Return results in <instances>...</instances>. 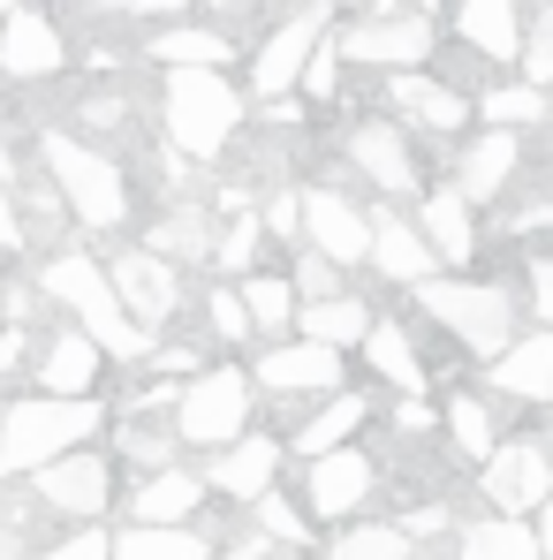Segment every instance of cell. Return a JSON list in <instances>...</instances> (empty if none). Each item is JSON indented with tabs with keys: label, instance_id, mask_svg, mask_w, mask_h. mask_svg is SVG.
<instances>
[{
	"label": "cell",
	"instance_id": "6da1fadb",
	"mask_svg": "<svg viewBox=\"0 0 553 560\" xmlns=\"http://www.w3.org/2000/svg\"><path fill=\"white\" fill-rule=\"evenodd\" d=\"M99 432V401L92 394H23L0 417V477H38L46 463L77 455Z\"/></svg>",
	"mask_w": 553,
	"mask_h": 560
},
{
	"label": "cell",
	"instance_id": "7a4b0ae2",
	"mask_svg": "<svg viewBox=\"0 0 553 560\" xmlns=\"http://www.w3.org/2000/svg\"><path fill=\"white\" fill-rule=\"evenodd\" d=\"M38 288H46L54 303H69V311H77V326L92 334V341L106 349V357H122V364L152 357V334H145V326L129 318L122 288H114V273H106L99 258H84V250H61V258H46Z\"/></svg>",
	"mask_w": 553,
	"mask_h": 560
},
{
	"label": "cell",
	"instance_id": "3957f363",
	"mask_svg": "<svg viewBox=\"0 0 553 560\" xmlns=\"http://www.w3.org/2000/svg\"><path fill=\"white\" fill-rule=\"evenodd\" d=\"M160 121H168V144H175V152L220 160V144L243 129V92H235L220 69H168Z\"/></svg>",
	"mask_w": 553,
	"mask_h": 560
},
{
	"label": "cell",
	"instance_id": "277c9868",
	"mask_svg": "<svg viewBox=\"0 0 553 560\" xmlns=\"http://www.w3.org/2000/svg\"><path fill=\"white\" fill-rule=\"evenodd\" d=\"M38 160H46V175H54V189H61V205H69L84 228H122V220H129V183H122V167H114L99 144L54 129V137L38 144Z\"/></svg>",
	"mask_w": 553,
	"mask_h": 560
},
{
	"label": "cell",
	"instance_id": "5b68a950",
	"mask_svg": "<svg viewBox=\"0 0 553 560\" xmlns=\"http://www.w3.org/2000/svg\"><path fill=\"white\" fill-rule=\"evenodd\" d=\"M417 303L456 334L470 357H508V349L523 341V334H516V303H508V288H493V280H425Z\"/></svg>",
	"mask_w": 553,
	"mask_h": 560
},
{
	"label": "cell",
	"instance_id": "8992f818",
	"mask_svg": "<svg viewBox=\"0 0 553 560\" xmlns=\"http://www.w3.org/2000/svg\"><path fill=\"white\" fill-rule=\"evenodd\" d=\"M243 424H251V378L235 372V364L197 372L183 386V401H175V432H183L189 447H235Z\"/></svg>",
	"mask_w": 553,
	"mask_h": 560
},
{
	"label": "cell",
	"instance_id": "52a82bcc",
	"mask_svg": "<svg viewBox=\"0 0 553 560\" xmlns=\"http://www.w3.org/2000/svg\"><path fill=\"white\" fill-rule=\"evenodd\" d=\"M342 54L357 61V69H425L433 61V23L417 15V8H379L365 23H349L342 31Z\"/></svg>",
	"mask_w": 553,
	"mask_h": 560
},
{
	"label": "cell",
	"instance_id": "ba28073f",
	"mask_svg": "<svg viewBox=\"0 0 553 560\" xmlns=\"http://www.w3.org/2000/svg\"><path fill=\"white\" fill-rule=\"evenodd\" d=\"M326 31H334V8L326 0H303L288 23H280L274 38L258 46V69H251V84H258V98H280L303 84V69L319 61V46H326Z\"/></svg>",
	"mask_w": 553,
	"mask_h": 560
},
{
	"label": "cell",
	"instance_id": "9c48e42d",
	"mask_svg": "<svg viewBox=\"0 0 553 560\" xmlns=\"http://www.w3.org/2000/svg\"><path fill=\"white\" fill-rule=\"evenodd\" d=\"M485 500H493V515H539L553 500V455L539 440H508V447H493V463H485Z\"/></svg>",
	"mask_w": 553,
	"mask_h": 560
},
{
	"label": "cell",
	"instance_id": "30bf717a",
	"mask_svg": "<svg viewBox=\"0 0 553 560\" xmlns=\"http://www.w3.org/2000/svg\"><path fill=\"white\" fill-rule=\"evenodd\" d=\"M31 492H38L54 515H69V523H99V515H106V500H114V469H106V455L77 447V455H61V463L38 469V477H31Z\"/></svg>",
	"mask_w": 553,
	"mask_h": 560
},
{
	"label": "cell",
	"instance_id": "8fae6325",
	"mask_svg": "<svg viewBox=\"0 0 553 560\" xmlns=\"http://www.w3.org/2000/svg\"><path fill=\"white\" fill-rule=\"evenodd\" d=\"M114 288H122V303H129V318L152 334V326H168L175 311H183V280H175V266L160 258V250H122L114 266Z\"/></svg>",
	"mask_w": 553,
	"mask_h": 560
},
{
	"label": "cell",
	"instance_id": "7c38bea8",
	"mask_svg": "<svg viewBox=\"0 0 553 560\" xmlns=\"http://www.w3.org/2000/svg\"><path fill=\"white\" fill-rule=\"evenodd\" d=\"M303 235H311V250H326L334 266L371 258V212H357L342 189H303Z\"/></svg>",
	"mask_w": 553,
	"mask_h": 560
},
{
	"label": "cell",
	"instance_id": "4fadbf2b",
	"mask_svg": "<svg viewBox=\"0 0 553 560\" xmlns=\"http://www.w3.org/2000/svg\"><path fill=\"white\" fill-rule=\"evenodd\" d=\"M371 266H379L387 280H402V288H425L433 266H440V250L425 243L417 220H402V212H371Z\"/></svg>",
	"mask_w": 553,
	"mask_h": 560
},
{
	"label": "cell",
	"instance_id": "5bb4252c",
	"mask_svg": "<svg viewBox=\"0 0 553 560\" xmlns=\"http://www.w3.org/2000/svg\"><path fill=\"white\" fill-rule=\"evenodd\" d=\"M258 386H274V394H334L342 386V349H326V341H274L266 349V364H258Z\"/></svg>",
	"mask_w": 553,
	"mask_h": 560
},
{
	"label": "cell",
	"instance_id": "9a60e30c",
	"mask_svg": "<svg viewBox=\"0 0 553 560\" xmlns=\"http://www.w3.org/2000/svg\"><path fill=\"white\" fill-rule=\"evenodd\" d=\"M349 160H357V175H371L387 197H410V189H417V160H410V144H402L394 121H357V129H349Z\"/></svg>",
	"mask_w": 553,
	"mask_h": 560
},
{
	"label": "cell",
	"instance_id": "2e32d148",
	"mask_svg": "<svg viewBox=\"0 0 553 560\" xmlns=\"http://www.w3.org/2000/svg\"><path fill=\"white\" fill-rule=\"evenodd\" d=\"M61 54H69V46H61V31H54V15H38V8H23V15L0 23V69L23 77V84H31V77H54Z\"/></svg>",
	"mask_w": 553,
	"mask_h": 560
},
{
	"label": "cell",
	"instance_id": "e0dca14e",
	"mask_svg": "<svg viewBox=\"0 0 553 560\" xmlns=\"http://www.w3.org/2000/svg\"><path fill=\"white\" fill-rule=\"evenodd\" d=\"M371 455L365 447H334V455H319L311 463V515H357L371 492Z\"/></svg>",
	"mask_w": 553,
	"mask_h": 560
},
{
	"label": "cell",
	"instance_id": "ac0fdd59",
	"mask_svg": "<svg viewBox=\"0 0 553 560\" xmlns=\"http://www.w3.org/2000/svg\"><path fill=\"white\" fill-rule=\"evenodd\" d=\"M274 477H280V440H235V447H220L212 469H205V485L228 492V500H266Z\"/></svg>",
	"mask_w": 553,
	"mask_h": 560
},
{
	"label": "cell",
	"instance_id": "d6986e66",
	"mask_svg": "<svg viewBox=\"0 0 553 560\" xmlns=\"http://www.w3.org/2000/svg\"><path fill=\"white\" fill-rule=\"evenodd\" d=\"M456 31L470 38V54H485V61H523V15H516V0H462Z\"/></svg>",
	"mask_w": 553,
	"mask_h": 560
},
{
	"label": "cell",
	"instance_id": "ffe728a7",
	"mask_svg": "<svg viewBox=\"0 0 553 560\" xmlns=\"http://www.w3.org/2000/svg\"><path fill=\"white\" fill-rule=\"evenodd\" d=\"M99 357H106V349H99L84 326H77V334H54V341L38 349V386H46V394H92Z\"/></svg>",
	"mask_w": 553,
	"mask_h": 560
},
{
	"label": "cell",
	"instance_id": "44dd1931",
	"mask_svg": "<svg viewBox=\"0 0 553 560\" xmlns=\"http://www.w3.org/2000/svg\"><path fill=\"white\" fill-rule=\"evenodd\" d=\"M493 386L516 401H553V334H523L508 357H493Z\"/></svg>",
	"mask_w": 553,
	"mask_h": 560
},
{
	"label": "cell",
	"instance_id": "7402d4cb",
	"mask_svg": "<svg viewBox=\"0 0 553 560\" xmlns=\"http://www.w3.org/2000/svg\"><path fill=\"white\" fill-rule=\"evenodd\" d=\"M417 220H425V243L440 250V266H470L477 258V228H470V197L462 189H433Z\"/></svg>",
	"mask_w": 553,
	"mask_h": 560
},
{
	"label": "cell",
	"instance_id": "603a6c76",
	"mask_svg": "<svg viewBox=\"0 0 553 560\" xmlns=\"http://www.w3.org/2000/svg\"><path fill=\"white\" fill-rule=\"evenodd\" d=\"M387 98H394L402 114H417L425 129H462V121H470V98H462L456 84H440V77H417V69H402V77L387 84Z\"/></svg>",
	"mask_w": 553,
	"mask_h": 560
},
{
	"label": "cell",
	"instance_id": "cb8c5ba5",
	"mask_svg": "<svg viewBox=\"0 0 553 560\" xmlns=\"http://www.w3.org/2000/svg\"><path fill=\"white\" fill-rule=\"evenodd\" d=\"M516 160H523L516 129H485V137L456 160V189H462V197H493V189L516 175Z\"/></svg>",
	"mask_w": 553,
	"mask_h": 560
},
{
	"label": "cell",
	"instance_id": "d4e9b609",
	"mask_svg": "<svg viewBox=\"0 0 553 560\" xmlns=\"http://www.w3.org/2000/svg\"><path fill=\"white\" fill-rule=\"evenodd\" d=\"M114 560H212V538L189 523H129L114 538Z\"/></svg>",
	"mask_w": 553,
	"mask_h": 560
},
{
	"label": "cell",
	"instance_id": "484cf974",
	"mask_svg": "<svg viewBox=\"0 0 553 560\" xmlns=\"http://www.w3.org/2000/svg\"><path fill=\"white\" fill-rule=\"evenodd\" d=\"M456 560H546V546H539V530H531V523L493 515V523H470V530H462Z\"/></svg>",
	"mask_w": 553,
	"mask_h": 560
},
{
	"label": "cell",
	"instance_id": "4316f807",
	"mask_svg": "<svg viewBox=\"0 0 553 560\" xmlns=\"http://www.w3.org/2000/svg\"><path fill=\"white\" fill-rule=\"evenodd\" d=\"M371 326H379V318H371L357 295H326V303H303V341H326V349H349V341H357V349H365Z\"/></svg>",
	"mask_w": 553,
	"mask_h": 560
},
{
	"label": "cell",
	"instance_id": "83f0119b",
	"mask_svg": "<svg viewBox=\"0 0 553 560\" xmlns=\"http://www.w3.org/2000/svg\"><path fill=\"white\" fill-rule=\"evenodd\" d=\"M365 409H371L365 394H334V401H326V409H319L311 424H296V455H303V463H319V455L349 447V432L365 424Z\"/></svg>",
	"mask_w": 553,
	"mask_h": 560
},
{
	"label": "cell",
	"instance_id": "f1b7e54d",
	"mask_svg": "<svg viewBox=\"0 0 553 560\" xmlns=\"http://www.w3.org/2000/svg\"><path fill=\"white\" fill-rule=\"evenodd\" d=\"M205 492H212L205 477H189V469L168 463L160 477H152V485H145V492H137V523H189Z\"/></svg>",
	"mask_w": 553,
	"mask_h": 560
},
{
	"label": "cell",
	"instance_id": "f546056e",
	"mask_svg": "<svg viewBox=\"0 0 553 560\" xmlns=\"http://www.w3.org/2000/svg\"><path fill=\"white\" fill-rule=\"evenodd\" d=\"M228 38L220 31H205V23H168L160 38H152V61H168V69H228Z\"/></svg>",
	"mask_w": 553,
	"mask_h": 560
},
{
	"label": "cell",
	"instance_id": "4dcf8cb0",
	"mask_svg": "<svg viewBox=\"0 0 553 560\" xmlns=\"http://www.w3.org/2000/svg\"><path fill=\"white\" fill-rule=\"evenodd\" d=\"M152 250L160 258H220V235L197 205H175L168 220H152Z\"/></svg>",
	"mask_w": 553,
	"mask_h": 560
},
{
	"label": "cell",
	"instance_id": "1f68e13d",
	"mask_svg": "<svg viewBox=\"0 0 553 560\" xmlns=\"http://www.w3.org/2000/svg\"><path fill=\"white\" fill-rule=\"evenodd\" d=\"M365 357H371V372L379 378H394L402 394H425V364H417V341L402 334V326H371V341H365Z\"/></svg>",
	"mask_w": 553,
	"mask_h": 560
},
{
	"label": "cell",
	"instance_id": "d6a6232c",
	"mask_svg": "<svg viewBox=\"0 0 553 560\" xmlns=\"http://www.w3.org/2000/svg\"><path fill=\"white\" fill-rule=\"evenodd\" d=\"M243 303H251L258 334H288V318H296V280L288 273H243Z\"/></svg>",
	"mask_w": 553,
	"mask_h": 560
},
{
	"label": "cell",
	"instance_id": "836d02e7",
	"mask_svg": "<svg viewBox=\"0 0 553 560\" xmlns=\"http://www.w3.org/2000/svg\"><path fill=\"white\" fill-rule=\"evenodd\" d=\"M326 560H410V530L402 523H357L326 546Z\"/></svg>",
	"mask_w": 553,
	"mask_h": 560
},
{
	"label": "cell",
	"instance_id": "e575fe53",
	"mask_svg": "<svg viewBox=\"0 0 553 560\" xmlns=\"http://www.w3.org/2000/svg\"><path fill=\"white\" fill-rule=\"evenodd\" d=\"M477 114L493 121V129H523V121H553V98L539 84H500V92L477 98Z\"/></svg>",
	"mask_w": 553,
	"mask_h": 560
},
{
	"label": "cell",
	"instance_id": "d590c367",
	"mask_svg": "<svg viewBox=\"0 0 553 560\" xmlns=\"http://www.w3.org/2000/svg\"><path fill=\"white\" fill-rule=\"evenodd\" d=\"M448 432H456V447L470 463H493V417H485L477 394H456V401H448Z\"/></svg>",
	"mask_w": 553,
	"mask_h": 560
},
{
	"label": "cell",
	"instance_id": "8d00e7d4",
	"mask_svg": "<svg viewBox=\"0 0 553 560\" xmlns=\"http://www.w3.org/2000/svg\"><path fill=\"white\" fill-rule=\"evenodd\" d=\"M523 84H539V92L553 84V0L523 23Z\"/></svg>",
	"mask_w": 553,
	"mask_h": 560
},
{
	"label": "cell",
	"instance_id": "74e56055",
	"mask_svg": "<svg viewBox=\"0 0 553 560\" xmlns=\"http://www.w3.org/2000/svg\"><path fill=\"white\" fill-rule=\"evenodd\" d=\"M258 530H266L274 546H303V538H311V523H303V515H296V500H280V492L258 500Z\"/></svg>",
	"mask_w": 553,
	"mask_h": 560
},
{
	"label": "cell",
	"instance_id": "f35d334b",
	"mask_svg": "<svg viewBox=\"0 0 553 560\" xmlns=\"http://www.w3.org/2000/svg\"><path fill=\"white\" fill-rule=\"evenodd\" d=\"M212 334H220V341H243V334H258V318H251V303H243L235 288H212Z\"/></svg>",
	"mask_w": 553,
	"mask_h": 560
},
{
	"label": "cell",
	"instance_id": "ab89813d",
	"mask_svg": "<svg viewBox=\"0 0 553 560\" xmlns=\"http://www.w3.org/2000/svg\"><path fill=\"white\" fill-rule=\"evenodd\" d=\"M38 560H114V538H106L99 523H84L77 538H61V546H46Z\"/></svg>",
	"mask_w": 553,
	"mask_h": 560
},
{
	"label": "cell",
	"instance_id": "60d3db41",
	"mask_svg": "<svg viewBox=\"0 0 553 560\" xmlns=\"http://www.w3.org/2000/svg\"><path fill=\"white\" fill-rule=\"evenodd\" d=\"M288 280H296V295H303V303H326V295H334V258H326V250H311Z\"/></svg>",
	"mask_w": 553,
	"mask_h": 560
},
{
	"label": "cell",
	"instance_id": "b9f144b4",
	"mask_svg": "<svg viewBox=\"0 0 553 560\" xmlns=\"http://www.w3.org/2000/svg\"><path fill=\"white\" fill-rule=\"evenodd\" d=\"M342 61H349V54H342V38H326V46H319V61L303 69V92H311V98H334V69H342Z\"/></svg>",
	"mask_w": 553,
	"mask_h": 560
},
{
	"label": "cell",
	"instance_id": "7bdbcfd3",
	"mask_svg": "<svg viewBox=\"0 0 553 560\" xmlns=\"http://www.w3.org/2000/svg\"><path fill=\"white\" fill-rule=\"evenodd\" d=\"M251 258H258V220H235V228L220 235V266L235 273V266H251Z\"/></svg>",
	"mask_w": 553,
	"mask_h": 560
},
{
	"label": "cell",
	"instance_id": "ee69618b",
	"mask_svg": "<svg viewBox=\"0 0 553 560\" xmlns=\"http://www.w3.org/2000/svg\"><path fill=\"white\" fill-rule=\"evenodd\" d=\"M266 228H274V235H296V228H303V197H296V189H280L274 205H266Z\"/></svg>",
	"mask_w": 553,
	"mask_h": 560
},
{
	"label": "cell",
	"instance_id": "f6af8a7d",
	"mask_svg": "<svg viewBox=\"0 0 553 560\" xmlns=\"http://www.w3.org/2000/svg\"><path fill=\"white\" fill-rule=\"evenodd\" d=\"M523 280H531V311H539V318L553 326V258H539V266H531Z\"/></svg>",
	"mask_w": 553,
	"mask_h": 560
},
{
	"label": "cell",
	"instance_id": "bcb514c9",
	"mask_svg": "<svg viewBox=\"0 0 553 560\" xmlns=\"http://www.w3.org/2000/svg\"><path fill=\"white\" fill-rule=\"evenodd\" d=\"M0 250H23V220H15V189L0 183Z\"/></svg>",
	"mask_w": 553,
	"mask_h": 560
},
{
	"label": "cell",
	"instance_id": "7dc6e473",
	"mask_svg": "<svg viewBox=\"0 0 553 560\" xmlns=\"http://www.w3.org/2000/svg\"><path fill=\"white\" fill-rule=\"evenodd\" d=\"M402 530L410 538H440L448 530V508H417V515H402Z\"/></svg>",
	"mask_w": 553,
	"mask_h": 560
},
{
	"label": "cell",
	"instance_id": "c3c4849f",
	"mask_svg": "<svg viewBox=\"0 0 553 560\" xmlns=\"http://www.w3.org/2000/svg\"><path fill=\"white\" fill-rule=\"evenodd\" d=\"M23 553V523H0V560H15Z\"/></svg>",
	"mask_w": 553,
	"mask_h": 560
},
{
	"label": "cell",
	"instance_id": "681fc988",
	"mask_svg": "<svg viewBox=\"0 0 553 560\" xmlns=\"http://www.w3.org/2000/svg\"><path fill=\"white\" fill-rule=\"evenodd\" d=\"M539 546H546V560H553V500L539 508Z\"/></svg>",
	"mask_w": 553,
	"mask_h": 560
},
{
	"label": "cell",
	"instance_id": "f907efd6",
	"mask_svg": "<svg viewBox=\"0 0 553 560\" xmlns=\"http://www.w3.org/2000/svg\"><path fill=\"white\" fill-rule=\"evenodd\" d=\"M0 15H23V0H0Z\"/></svg>",
	"mask_w": 553,
	"mask_h": 560
},
{
	"label": "cell",
	"instance_id": "816d5d0a",
	"mask_svg": "<svg viewBox=\"0 0 553 560\" xmlns=\"http://www.w3.org/2000/svg\"><path fill=\"white\" fill-rule=\"evenodd\" d=\"M228 8H251V0H228Z\"/></svg>",
	"mask_w": 553,
	"mask_h": 560
}]
</instances>
